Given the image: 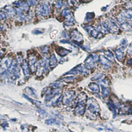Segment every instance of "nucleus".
Masks as SVG:
<instances>
[{
  "label": "nucleus",
  "instance_id": "1",
  "mask_svg": "<svg viewBox=\"0 0 132 132\" xmlns=\"http://www.w3.org/2000/svg\"><path fill=\"white\" fill-rule=\"evenodd\" d=\"M87 110L89 111V114L93 115V116H96L98 113V104L97 101L93 98H89L87 100Z\"/></svg>",
  "mask_w": 132,
  "mask_h": 132
},
{
  "label": "nucleus",
  "instance_id": "2",
  "mask_svg": "<svg viewBox=\"0 0 132 132\" xmlns=\"http://www.w3.org/2000/svg\"><path fill=\"white\" fill-rule=\"evenodd\" d=\"M36 13L38 17H46L50 13V7L48 3H40L36 7Z\"/></svg>",
  "mask_w": 132,
  "mask_h": 132
},
{
  "label": "nucleus",
  "instance_id": "3",
  "mask_svg": "<svg viewBox=\"0 0 132 132\" xmlns=\"http://www.w3.org/2000/svg\"><path fill=\"white\" fill-rule=\"evenodd\" d=\"M98 60H99V57L98 56L97 54H93L91 55H89L85 60L86 68L90 69H93L98 61Z\"/></svg>",
  "mask_w": 132,
  "mask_h": 132
},
{
  "label": "nucleus",
  "instance_id": "4",
  "mask_svg": "<svg viewBox=\"0 0 132 132\" xmlns=\"http://www.w3.org/2000/svg\"><path fill=\"white\" fill-rule=\"evenodd\" d=\"M74 95V92L72 91H67L65 93L64 95L62 97V103L65 105L70 104L72 102Z\"/></svg>",
  "mask_w": 132,
  "mask_h": 132
},
{
  "label": "nucleus",
  "instance_id": "5",
  "mask_svg": "<svg viewBox=\"0 0 132 132\" xmlns=\"http://www.w3.org/2000/svg\"><path fill=\"white\" fill-rule=\"evenodd\" d=\"M85 30L87 31V32H88V34L90 36H93V38H98V36L100 35L101 33L98 29H95V28L93 27L92 26H87V27L85 28Z\"/></svg>",
  "mask_w": 132,
  "mask_h": 132
},
{
  "label": "nucleus",
  "instance_id": "6",
  "mask_svg": "<svg viewBox=\"0 0 132 132\" xmlns=\"http://www.w3.org/2000/svg\"><path fill=\"white\" fill-rule=\"evenodd\" d=\"M71 38L74 42H81L83 41V36L81 34L80 32L77 30L75 29L72 32H71Z\"/></svg>",
  "mask_w": 132,
  "mask_h": 132
},
{
  "label": "nucleus",
  "instance_id": "7",
  "mask_svg": "<svg viewBox=\"0 0 132 132\" xmlns=\"http://www.w3.org/2000/svg\"><path fill=\"white\" fill-rule=\"evenodd\" d=\"M11 63L12 61H11L10 58H6V59L3 60L2 62V63H1V71H2V72L5 73V71H7L9 69Z\"/></svg>",
  "mask_w": 132,
  "mask_h": 132
},
{
  "label": "nucleus",
  "instance_id": "8",
  "mask_svg": "<svg viewBox=\"0 0 132 132\" xmlns=\"http://www.w3.org/2000/svg\"><path fill=\"white\" fill-rule=\"evenodd\" d=\"M121 17L123 19H132V9H127L121 13Z\"/></svg>",
  "mask_w": 132,
  "mask_h": 132
},
{
  "label": "nucleus",
  "instance_id": "9",
  "mask_svg": "<svg viewBox=\"0 0 132 132\" xmlns=\"http://www.w3.org/2000/svg\"><path fill=\"white\" fill-rule=\"evenodd\" d=\"M56 52H57L60 56L61 57H63V56H65L68 54L70 53V51H69L68 50H66V49L63 48L62 47H60V46H58L56 49Z\"/></svg>",
  "mask_w": 132,
  "mask_h": 132
},
{
  "label": "nucleus",
  "instance_id": "10",
  "mask_svg": "<svg viewBox=\"0 0 132 132\" xmlns=\"http://www.w3.org/2000/svg\"><path fill=\"white\" fill-rule=\"evenodd\" d=\"M99 61L101 63V65L105 68H108L110 66V61L108 60V58H106L105 56H100L99 58Z\"/></svg>",
  "mask_w": 132,
  "mask_h": 132
},
{
  "label": "nucleus",
  "instance_id": "11",
  "mask_svg": "<svg viewBox=\"0 0 132 132\" xmlns=\"http://www.w3.org/2000/svg\"><path fill=\"white\" fill-rule=\"evenodd\" d=\"M85 112V107L83 104H78L77 105V107L75 109V113L77 115L81 116Z\"/></svg>",
  "mask_w": 132,
  "mask_h": 132
},
{
  "label": "nucleus",
  "instance_id": "12",
  "mask_svg": "<svg viewBox=\"0 0 132 132\" xmlns=\"http://www.w3.org/2000/svg\"><path fill=\"white\" fill-rule=\"evenodd\" d=\"M22 68H23V73L27 77V76L29 75V70L31 69H30V66H29L27 62L23 61V65H22Z\"/></svg>",
  "mask_w": 132,
  "mask_h": 132
},
{
  "label": "nucleus",
  "instance_id": "13",
  "mask_svg": "<svg viewBox=\"0 0 132 132\" xmlns=\"http://www.w3.org/2000/svg\"><path fill=\"white\" fill-rule=\"evenodd\" d=\"M115 56L118 61H121L124 58V53L122 49H118L115 51Z\"/></svg>",
  "mask_w": 132,
  "mask_h": 132
},
{
  "label": "nucleus",
  "instance_id": "14",
  "mask_svg": "<svg viewBox=\"0 0 132 132\" xmlns=\"http://www.w3.org/2000/svg\"><path fill=\"white\" fill-rule=\"evenodd\" d=\"M89 88L92 92L95 93H99V87L95 83H91L89 85Z\"/></svg>",
  "mask_w": 132,
  "mask_h": 132
},
{
  "label": "nucleus",
  "instance_id": "15",
  "mask_svg": "<svg viewBox=\"0 0 132 132\" xmlns=\"http://www.w3.org/2000/svg\"><path fill=\"white\" fill-rule=\"evenodd\" d=\"M57 65V59L55 56L54 54H52L50 57V67H51L52 68H54V67H56V65Z\"/></svg>",
  "mask_w": 132,
  "mask_h": 132
},
{
  "label": "nucleus",
  "instance_id": "16",
  "mask_svg": "<svg viewBox=\"0 0 132 132\" xmlns=\"http://www.w3.org/2000/svg\"><path fill=\"white\" fill-rule=\"evenodd\" d=\"M104 55L105 57L106 58H108V60L110 61H114V54H113L112 52H111L109 50H107V51H105L104 52Z\"/></svg>",
  "mask_w": 132,
  "mask_h": 132
},
{
  "label": "nucleus",
  "instance_id": "17",
  "mask_svg": "<svg viewBox=\"0 0 132 132\" xmlns=\"http://www.w3.org/2000/svg\"><path fill=\"white\" fill-rule=\"evenodd\" d=\"M63 85V84L62 83L60 82V81H56V82H54L52 83L51 85H50V87L52 89H58L59 88H60L61 87H62Z\"/></svg>",
  "mask_w": 132,
  "mask_h": 132
},
{
  "label": "nucleus",
  "instance_id": "18",
  "mask_svg": "<svg viewBox=\"0 0 132 132\" xmlns=\"http://www.w3.org/2000/svg\"><path fill=\"white\" fill-rule=\"evenodd\" d=\"M61 79L64 81L65 82L71 83V82H74V81L75 80V77L74 76H71V77H63Z\"/></svg>",
  "mask_w": 132,
  "mask_h": 132
},
{
  "label": "nucleus",
  "instance_id": "19",
  "mask_svg": "<svg viewBox=\"0 0 132 132\" xmlns=\"http://www.w3.org/2000/svg\"><path fill=\"white\" fill-rule=\"evenodd\" d=\"M102 94L104 97H107L109 95V89H108V87H102Z\"/></svg>",
  "mask_w": 132,
  "mask_h": 132
},
{
  "label": "nucleus",
  "instance_id": "20",
  "mask_svg": "<svg viewBox=\"0 0 132 132\" xmlns=\"http://www.w3.org/2000/svg\"><path fill=\"white\" fill-rule=\"evenodd\" d=\"M94 18V14L93 13H88L87 14V17H86V20L87 21V22H89L90 21L93 19Z\"/></svg>",
  "mask_w": 132,
  "mask_h": 132
},
{
  "label": "nucleus",
  "instance_id": "21",
  "mask_svg": "<svg viewBox=\"0 0 132 132\" xmlns=\"http://www.w3.org/2000/svg\"><path fill=\"white\" fill-rule=\"evenodd\" d=\"M103 76V73H98L97 75H96L93 78H92V80H100V79H102Z\"/></svg>",
  "mask_w": 132,
  "mask_h": 132
},
{
  "label": "nucleus",
  "instance_id": "22",
  "mask_svg": "<svg viewBox=\"0 0 132 132\" xmlns=\"http://www.w3.org/2000/svg\"><path fill=\"white\" fill-rule=\"evenodd\" d=\"M42 53L44 55H47L49 52V48L48 46H43L41 48V50H40Z\"/></svg>",
  "mask_w": 132,
  "mask_h": 132
},
{
  "label": "nucleus",
  "instance_id": "23",
  "mask_svg": "<svg viewBox=\"0 0 132 132\" xmlns=\"http://www.w3.org/2000/svg\"><path fill=\"white\" fill-rule=\"evenodd\" d=\"M47 124H58V122H57V121L55 119H48L47 120H46L45 122Z\"/></svg>",
  "mask_w": 132,
  "mask_h": 132
},
{
  "label": "nucleus",
  "instance_id": "24",
  "mask_svg": "<svg viewBox=\"0 0 132 132\" xmlns=\"http://www.w3.org/2000/svg\"><path fill=\"white\" fill-rule=\"evenodd\" d=\"M26 90H29V95H32L33 97H36V93H35V91H34L33 89H32V88H29V87H28V88H27Z\"/></svg>",
  "mask_w": 132,
  "mask_h": 132
},
{
  "label": "nucleus",
  "instance_id": "25",
  "mask_svg": "<svg viewBox=\"0 0 132 132\" xmlns=\"http://www.w3.org/2000/svg\"><path fill=\"white\" fill-rule=\"evenodd\" d=\"M127 40H126V39H123V40L121 42V44H120L121 47H122L123 49L125 48L127 46Z\"/></svg>",
  "mask_w": 132,
  "mask_h": 132
},
{
  "label": "nucleus",
  "instance_id": "26",
  "mask_svg": "<svg viewBox=\"0 0 132 132\" xmlns=\"http://www.w3.org/2000/svg\"><path fill=\"white\" fill-rule=\"evenodd\" d=\"M81 1H82V2H85V3H87V2H90V1H91V0H81Z\"/></svg>",
  "mask_w": 132,
  "mask_h": 132
},
{
  "label": "nucleus",
  "instance_id": "27",
  "mask_svg": "<svg viewBox=\"0 0 132 132\" xmlns=\"http://www.w3.org/2000/svg\"><path fill=\"white\" fill-rule=\"evenodd\" d=\"M129 112L130 113V114H132V107L129 110Z\"/></svg>",
  "mask_w": 132,
  "mask_h": 132
},
{
  "label": "nucleus",
  "instance_id": "28",
  "mask_svg": "<svg viewBox=\"0 0 132 132\" xmlns=\"http://www.w3.org/2000/svg\"><path fill=\"white\" fill-rule=\"evenodd\" d=\"M130 47H132V42L130 44Z\"/></svg>",
  "mask_w": 132,
  "mask_h": 132
}]
</instances>
